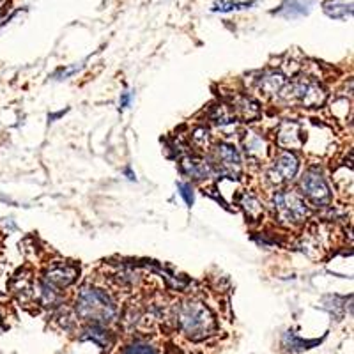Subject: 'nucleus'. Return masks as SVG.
<instances>
[{
	"instance_id": "nucleus-1",
	"label": "nucleus",
	"mask_w": 354,
	"mask_h": 354,
	"mask_svg": "<svg viewBox=\"0 0 354 354\" xmlns=\"http://www.w3.org/2000/svg\"><path fill=\"white\" fill-rule=\"evenodd\" d=\"M176 322L179 330L192 340H204L216 331V321L211 310L195 299H188L176 306Z\"/></svg>"
},
{
	"instance_id": "nucleus-2",
	"label": "nucleus",
	"mask_w": 354,
	"mask_h": 354,
	"mask_svg": "<svg viewBox=\"0 0 354 354\" xmlns=\"http://www.w3.org/2000/svg\"><path fill=\"white\" fill-rule=\"evenodd\" d=\"M77 314L91 324H110L117 317V306L109 294L96 287H84L77 296Z\"/></svg>"
},
{
	"instance_id": "nucleus-3",
	"label": "nucleus",
	"mask_w": 354,
	"mask_h": 354,
	"mask_svg": "<svg viewBox=\"0 0 354 354\" xmlns=\"http://www.w3.org/2000/svg\"><path fill=\"white\" fill-rule=\"evenodd\" d=\"M280 93L286 101L305 109H319L326 103V91L312 78H296L289 85H283Z\"/></svg>"
},
{
	"instance_id": "nucleus-4",
	"label": "nucleus",
	"mask_w": 354,
	"mask_h": 354,
	"mask_svg": "<svg viewBox=\"0 0 354 354\" xmlns=\"http://www.w3.org/2000/svg\"><path fill=\"white\" fill-rule=\"evenodd\" d=\"M274 213L278 220L286 225H299L308 216V207L301 195H298L292 189H282L273 197Z\"/></svg>"
},
{
	"instance_id": "nucleus-5",
	"label": "nucleus",
	"mask_w": 354,
	"mask_h": 354,
	"mask_svg": "<svg viewBox=\"0 0 354 354\" xmlns=\"http://www.w3.org/2000/svg\"><path fill=\"white\" fill-rule=\"evenodd\" d=\"M303 195L315 205H328L331 202V189L321 170L310 169L301 177Z\"/></svg>"
},
{
	"instance_id": "nucleus-6",
	"label": "nucleus",
	"mask_w": 354,
	"mask_h": 354,
	"mask_svg": "<svg viewBox=\"0 0 354 354\" xmlns=\"http://www.w3.org/2000/svg\"><path fill=\"white\" fill-rule=\"evenodd\" d=\"M299 170V161L298 158L294 156L289 151H283L282 154H278L277 160L273 161L270 172V181L274 183V185H287L298 176Z\"/></svg>"
},
{
	"instance_id": "nucleus-7",
	"label": "nucleus",
	"mask_w": 354,
	"mask_h": 354,
	"mask_svg": "<svg viewBox=\"0 0 354 354\" xmlns=\"http://www.w3.org/2000/svg\"><path fill=\"white\" fill-rule=\"evenodd\" d=\"M78 270L75 264H69V262H57L52 264L44 273V283H48L50 287L57 290H62L66 287H69L71 283H75V280L78 278Z\"/></svg>"
},
{
	"instance_id": "nucleus-8",
	"label": "nucleus",
	"mask_w": 354,
	"mask_h": 354,
	"mask_svg": "<svg viewBox=\"0 0 354 354\" xmlns=\"http://www.w3.org/2000/svg\"><path fill=\"white\" fill-rule=\"evenodd\" d=\"M214 160H216V163L225 174H230L232 177H238L241 174V156H239L234 145H218L216 149H214Z\"/></svg>"
},
{
	"instance_id": "nucleus-9",
	"label": "nucleus",
	"mask_w": 354,
	"mask_h": 354,
	"mask_svg": "<svg viewBox=\"0 0 354 354\" xmlns=\"http://www.w3.org/2000/svg\"><path fill=\"white\" fill-rule=\"evenodd\" d=\"M232 110L234 117H238L241 121H257L261 117V106H259L257 101L250 96H236L232 100Z\"/></svg>"
},
{
	"instance_id": "nucleus-10",
	"label": "nucleus",
	"mask_w": 354,
	"mask_h": 354,
	"mask_svg": "<svg viewBox=\"0 0 354 354\" xmlns=\"http://www.w3.org/2000/svg\"><path fill=\"white\" fill-rule=\"evenodd\" d=\"M278 144L286 149H299L303 145L301 128L296 122H283L278 131Z\"/></svg>"
},
{
	"instance_id": "nucleus-11",
	"label": "nucleus",
	"mask_w": 354,
	"mask_h": 354,
	"mask_svg": "<svg viewBox=\"0 0 354 354\" xmlns=\"http://www.w3.org/2000/svg\"><path fill=\"white\" fill-rule=\"evenodd\" d=\"M283 85H286V77L282 73L266 71L257 78V88L264 96H274L282 91Z\"/></svg>"
},
{
	"instance_id": "nucleus-12",
	"label": "nucleus",
	"mask_w": 354,
	"mask_h": 354,
	"mask_svg": "<svg viewBox=\"0 0 354 354\" xmlns=\"http://www.w3.org/2000/svg\"><path fill=\"white\" fill-rule=\"evenodd\" d=\"M183 170L188 174L189 177H194V179H207L213 174V167L207 163V161L201 160V158H194L188 156L183 160Z\"/></svg>"
},
{
	"instance_id": "nucleus-13",
	"label": "nucleus",
	"mask_w": 354,
	"mask_h": 354,
	"mask_svg": "<svg viewBox=\"0 0 354 354\" xmlns=\"http://www.w3.org/2000/svg\"><path fill=\"white\" fill-rule=\"evenodd\" d=\"M322 9L333 20H347L353 17V0H326Z\"/></svg>"
},
{
	"instance_id": "nucleus-14",
	"label": "nucleus",
	"mask_w": 354,
	"mask_h": 354,
	"mask_svg": "<svg viewBox=\"0 0 354 354\" xmlns=\"http://www.w3.org/2000/svg\"><path fill=\"white\" fill-rule=\"evenodd\" d=\"M310 6H312V0H287L282 8L274 11V15L283 18H298L310 11Z\"/></svg>"
},
{
	"instance_id": "nucleus-15",
	"label": "nucleus",
	"mask_w": 354,
	"mask_h": 354,
	"mask_svg": "<svg viewBox=\"0 0 354 354\" xmlns=\"http://www.w3.org/2000/svg\"><path fill=\"white\" fill-rule=\"evenodd\" d=\"M245 149L250 158H257V160H261V158H264L266 153H268V145H266L264 138H262L261 135H257L255 131H250L246 133Z\"/></svg>"
},
{
	"instance_id": "nucleus-16",
	"label": "nucleus",
	"mask_w": 354,
	"mask_h": 354,
	"mask_svg": "<svg viewBox=\"0 0 354 354\" xmlns=\"http://www.w3.org/2000/svg\"><path fill=\"white\" fill-rule=\"evenodd\" d=\"M85 340H93L94 344H97L100 347L109 346V331L105 330L103 324H91L84 330V337Z\"/></svg>"
},
{
	"instance_id": "nucleus-17",
	"label": "nucleus",
	"mask_w": 354,
	"mask_h": 354,
	"mask_svg": "<svg viewBox=\"0 0 354 354\" xmlns=\"http://www.w3.org/2000/svg\"><path fill=\"white\" fill-rule=\"evenodd\" d=\"M239 205L243 207V211L246 213V216L252 218V220H259L262 214V211H264V207H262V204L259 202L257 197H254V195H248L245 194L241 197V201H239Z\"/></svg>"
},
{
	"instance_id": "nucleus-18",
	"label": "nucleus",
	"mask_w": 354,
	"mask_h": 354,
	"mask_svg": "<svg viewBox=\"0 0 354 354\" xmlns=\"http://www.w3.org/2000/svg\"><path fill=\"white\" fill-rule=\"evenodd\" d=\"M255 0H216L213 4L214 12H230L239 11V9H246L254 4Z\"/></svg>"
},
{
	"instance_id": "nucleus-19",
	"label": "nucleus",
	"mask_w": 354,
	"mask_h": 354,
	"mask_svg": "<svg viewBox=\"0 0 354 354\" xmlns=\"http://www.w3.org/2000/svg\"><path fill=\"white\" fill-rule=\"evenodd\" d=\"M194 144L197 145L198 149H207L211 144L209 131L205 128H198L194 131Z\"/></svg>"
},
{
	"instance_id": "nucleus-20",
	"label": "nucleus",
	"mask_w": 354,
	"mask_h": 354,
	"mask_svg": "<svg viewBox=\"0 0 354 354\" xmlns=\"http://www.w3.org/2000/svg\"><path fill=\"white\" fill-rule=\"evenodd\" d=\"M122 354H158V351L154 349L153 346H149V344H131V346L126 347L124 351H122Z\"/></svg>"
},
{
	"instance_id": "nucleus-21",
	"label": "nucleus",
	"mask_w": 354,
	"mask_h": 354,
	"mask_svg": "<svg viewBox=\"0 0 354 354\" xmlns=\"http://www.w3.org/2000/svg\"><path fill=\"white\" fill-rule=\"evenodd\" d=\"M177 188H179V194H181V197L185 198L186 204L188 205L194 204V188H192V185H188V183H179Z\"/></svg>"
},
{
	"instance_id": "nucleus-22",
	"label": "nucleus",
	"mask_w": 354,
	"mask_h": 354,
	"mask_svg": "<svg viewBox=\"0 0 354 354\" xmlns=\"http://www.w3.org/2000/svg\"><path fill=\"white\" fill-rule=\"evenodd\" d=\"M82 68V62L80 64H77V66H71V68H68V69H64V71L62 73H59V75H57V80H62V78H68V77H71L73 73H77L78 69Z\"/></svg>"
},
{
	"instance_id": "nucleus-23",
	"label": "nucleus",
	"mask_w": 354,
	"mask_h": 354,
	"mask_svg": "<svg viewBox=\"0 0 354 354\" xmlns=\"http://www.w3.org/2000/svg\"><path fill=\"white\" fill-rule=\"evenodd\" d=\"M129 101H131V94H129V93H124V94H122V97H121V110L128 109Z\"/></svg>"
},
{
	"instance_id": "nucleus-24",
	"label": "nucleus",
	"mask_w": 354,
	"mask_h": 354,
	"mask_svg": "<svg viewBox=\"0 0 354 354\" xmlns=\"http://www.w3.org/2000/svg\"><path fill=\"white\" fill-rule=\"evenodd\" d=\"M2 15H4V9H0V18H2Z\"/></svg>"
},
{
	"instance_id": "nucleus-25",
	"label": "nucleus",
	"mask_w": 354,
	"mask_h": 354,
	"mask_svg": "<svg viewBox=\"0 0 354 354\" xmlns=\"http://www.w3.org/2000/svg\"><path fill=\"white\" fill-rule=\"evenodd\" d=\"M0 321H2V315H0Z\"/></svg>"
}]
</instances>
